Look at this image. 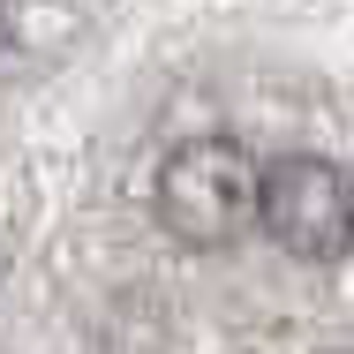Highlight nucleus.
<instances>
[{
    "instance_id": "f257e3e1",
    "label": "nucleus",
    "mask_w": 354,
    "mask_h": 354,
    "mask_svg": "<svg viewBox=\"0 0 354 354\" xmlns=\"http://www.w3.org/2000/svg\"><path fill=\"white\" fill-rule=\"evenodd\" d=\"M257 189H264V166L241 151L234 136H189L158 158V226L181 241V249H226L249 234L257 218Z\"/></svg>"
},
{
    "instance_id": "7ed1b4c3",
    "label": "nucleus",
    "mask_w": 354,
    "mask_h": 354,
    "mask_svg": "<svg viewBox=\"0 0 354 354\" xmlns=\"http://www.w3.org/2000/svg\"><path fill=\"white\" fill-rule=\"evenodd\" d=\"M0 279H8V257H0Z\"/></svg>"
},
{
    "instance_id": "f03ea898",
    "label": "nucleus",
    "mask_w": 354,
    "mask_h": 354,
    "mask_svg": "<svg viewBox=\"0 0 354 354\" xmlns=\"http://www.w3.org/2000/svg\"><path fill=\"white\" fill-rule=\"evenodd\" d=\"M257 218H264V234L279 241L286 257H301V264H339L354 249V181L332 158H317V151H286V158L264 166Z\"/></svg>"
}]
</instances>
